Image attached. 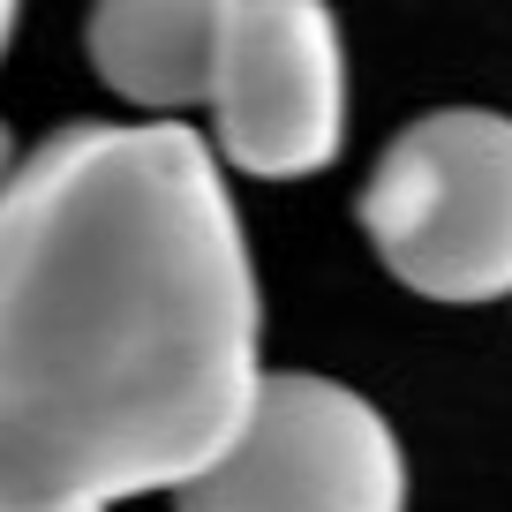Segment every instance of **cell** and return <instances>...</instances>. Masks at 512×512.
Returning <instances> with one entry per match:
<instances>
[{"mask_svg": "<svg viewBox=\"0 0 512 512\" xmlns=\"http://www.w3.org/2000/svg\"><path fill=\"white\" fill-rule=\"evenodd\" d=\"M362 234L407 294L505 302L512 294V113L445 106L400 128L362 189Z\"/></svg>", "mask_w": 512, "mask_h": 512, "instance_id": "cell-2", "label": "cell"}, {"mask_svg": "<svg viewBox=\"0 0 512 512\" xmlns=\"http://www.w3.org/2000/svg\"><path fill=\"white\" fill-rule=\"evenodd\" d=\"M181 512H407V452L392 422L332 377H264L249 430Z\"/></svg>", "mask_w": 512, "mask_h": 512, "instance_id": "cell-4", "label": "cell"}, {"mask_svg": "<svg viewBox=\"0 0 512 512\" xmlns=\"http://www.w3.org/2000/svg\"><path fill=\"white\" fill-rule=\"evenodd\" d=\"M8 38H16V8L0 0V53H8Z\"/></svg>", "mask_w": 512, "mask_h": 512, "instance_id": "cell-7", "label": "cell"}, {"mask_svg": "<svg viewBox=\"0 0 512 512\" xmlns=\"http://www.w3.org/2000/svg\"><path fill=\"white\" fill-rule=\"evenodd\" d=\"M16 166H23V159H16V144H8V121H0V189L16 181Z\"/></svg>", "mask_w": 512, "mask_h": 512, "instance_id": "cell-6", "label": "cell"}, {"mask_svg": "<svg viewBox=\"0 0 512 512\" xmlns=\"http://www.w3.org/2000/svg\"><path fill=\"white\" fill-rule=\"evenodd\" d=\"M256 264L181 121L61 128L0 189V512L189 490L249 430Z\"/></svg>", "mask_w": 512, "mask_h": 512, "instance_id": "cell-1", "label": "cell"}, {"mask_svg": "<svg viewBox=\"0 0 512 512\" xmlns=\"http://www.w3.org/2000/svg\"><path fill=\"white\" fill-rule=\"evenodd\" d=\"M204 106L226 166L256 181L324 174L347 144V46L317 0H219Z\"/></svg>", "mask_w": 512, "mask_h": 512, "instance_id": "cell-3", "label": "cell"}, {"mask_svg": "<svg viewBox=\"0 0 512 512\" xmlns=\"http://www.w3.org/2000/svg\"><path fill=\"white\" fill-rule=\"evenodd\" d=\"M219 0H106L91 8V68L144 113L204 106V53Z\"/></svg>", "mask_w": 512, "mask_h": 512, "instance_id": "cell-5", "label": "cell"}]
</instances>
